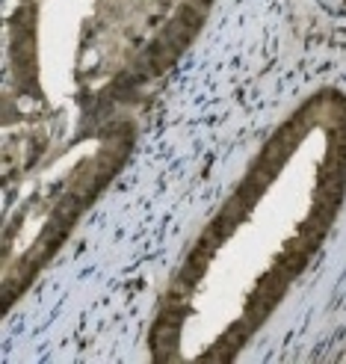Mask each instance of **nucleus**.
<instances>
[{
    "label": "nucleus",
    "mask_w": 346,
    "mask_h": 364,
    "mask_svg": "<svg viewBox=\"0 0 346 364\" xmlns=\"http://www.w3.org/2000/svg\"><path fill=\"white\" fill-rule=\"evenodd\" d=\"M187 4H193V6H198V9H202V12H207L213 0H187Z\"/></svg>",
    "instance_id": "3"
},
{
    "label": "nucleus",
    "mask_w": 346,
    "mask_h": 364,
    "mask_svg": "<svg viewBox=\"0 0 346 364\" xmlns=\"http://www.w3.org/2000/svg\"><path fill=\"white\" fill-rule=\"evenodd\" d=\"M305 264H308V249H290V252L281 255L279 269L287 272V276L293 279V276H299V272L305 269Z\"/></svg>",
    "instance_id": "1"
},
{
    "label": "nucleus",
    "mask_w": 346,
    "mask_h": 364,
    "mask_svg": "<svg viewBox=\"0 0 346 364\" xmlns=\"http://www.w3.org/2000/svg\"><path fill=\"white\" fill-rule=\"evenodd\" d=\"M175 21H178L180 27H184V30H190V33L195 36L198 30H202V24H205V12L198 9V6H193V4H187L184 9L178 12V18H175Z\"/></svg>",
    "instance_id": "2"
}]
</instances>
